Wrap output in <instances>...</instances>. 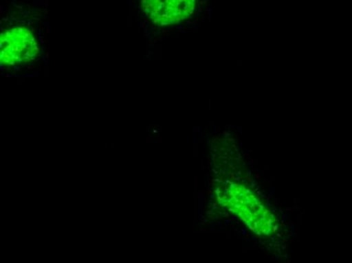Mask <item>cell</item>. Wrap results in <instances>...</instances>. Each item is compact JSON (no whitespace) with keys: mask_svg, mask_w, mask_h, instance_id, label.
<instances>
[{"mask_svg":"<svg viewBox=\"0 0 352 263\" xmlns=\"http://www.w3.org/2000/svg\"><path fill=\"white\" fill-rule=\"evenodd\" d=\"M38 52L35 37L27 27H12L1 34L0 59L2 65L29 63L35 59Z\"/></svg>","mask_w":352,"mask_h":263,"instance_id":"cell-2","label":"cell"},{"mask_svg":"<svg viewBox=\"0 0 352 263\" xmlns=\"http://www.w3.org/2000/svg\"><path fill=\"white\" fill-rule=\"evenodd\" d=\"M223 206L240 218L247 227L259 236L272 234L276 226L274 217L265 206L244 185H227L223 194H219Z\"/></svg>","mask_w":352,"mask_h":263,"instance_id":"cell-1","label":"cell"},{"mask_svg":"<svg viewBox=\"0 0 352 263\" xmlns=\"http://www.w3.org/2000/svg\"><path fill=\"white\" fill-rule=\"evenodd\" d=\"M144 14L154 23L170 25L192 14L195 0H142Z\"/></svg>","mask_w":352,"mask_h":263,"instance_id":"cell-3","label":"cell"}]
</instances>
